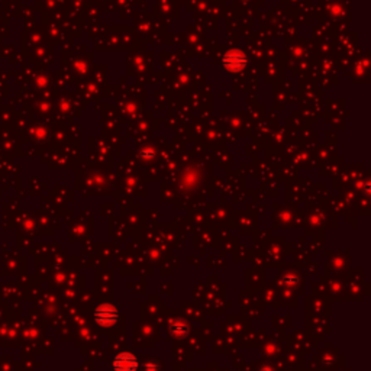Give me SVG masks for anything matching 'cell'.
Returning a JSON list of instances; mask_svg holds the SVG:
<instances>
[{"mask_svg":"<svg viewBox=\"0 0 371 371\" xmlns=\"http://www.w3.org/2000/svg\"><path fill=\"white\" fill-rule=\"evenodd\" d=\"M96 319H98L100 327H110L118 319V312L112 306H102V307H99Z\"/></svg>","mask_w":371,"mask_h":371,"instance_id":"cell-1","label":"cell"},{"mask_svg":"<svg viewBox=\"0 0 371 371\" xmlns=\"http://www.w3.org/2000/svg\"><path fill=\"white\" fill-rule=\"evenodd\" d=\"M115 370L116 371H135L138 362L135 360V357L131 354H120L115 358Z\"/></svg>","mask_w":371,"mask_h":371,"instance_id":"cell-2","label":"cell"}]
</instances>
